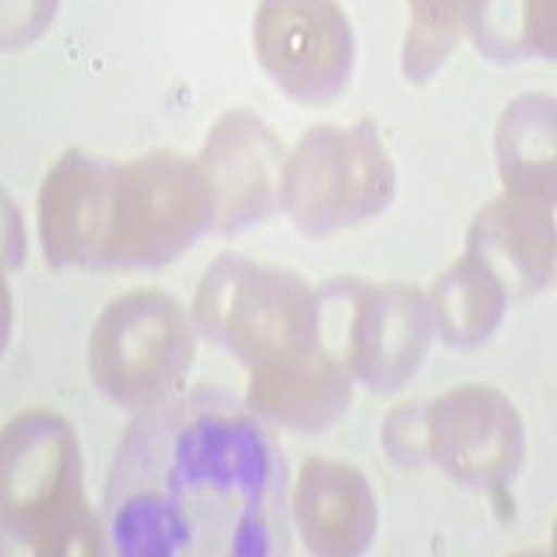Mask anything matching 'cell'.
<instances>
[{"label": "cell", "mask_w": 557, "mask_h": 557, "mask_svg": "<svg viewBox=\"0 0 557 557\" xmlns=\"http://www.w3.org/2000/svg\"><path fill=\"white\" fill-rule=\"evenodd\" d=\"M196 357L190 315L157 287L114 298L89 337L98 391L123 407H151L187 376Z\"/></svg>", "instance_id": "obj_6"}, {"label": "cell", "mask_w": 557, "mask_h": 557, "mask_svg": "<svg viewBox=\"0 0 557 557\" xmlns=\"http://www.w3.org/2000/svg\"><path fill=\"white\" fill-rule=\"evenodd\" d=\"M253 45L268 76L301 103H330L346 87L355 34L326 0H268L257 9Z\"/></svg>", "instance_id": "obj_7"}, {"label": "cell", "mask_w": 557, "mask_h": 557, "mask_svg": "<svg viewBox=\"0 0 557 557\" xmlns=\"http://www.w3.org/2000/svg\"><path fill=\"white\" fill-rule=\"evenodd\" d=\"M382 446L401 466L426 460V401H407L385 418Z\"/></svg>", "instance_id": "obj_19"}, {"label": "cell", "mask_w": 557, "mask_h": 557, "mask_svg": "<svg viewBox=\"0 0 557 557\" xmlns=\"http://www.w3.org/2000/svg\"><path fill=\"white\" fill-rule=\"evenodd\" d=\"M287 153L278 134L248 109L226 112L207 134L198 165L226 235L265 221L282 207Z\"/></svg>", "instance_id": "obj_9"}, {"label": "cell", "mask_w": 557, "mask_h": 557, "mask_svg": "<svg viewBox=\"0 0 557 557\" xmlns=\"http://www.w3.org/2000/svg\"><path fill=\"white\" fill-rule=\"evenodd\" d=\"M555 203L507 196L487 203L469 228V248L499 278L507 298L524 301L555 276Z\"/></svg>", "instance_id": "obj_12"}, {"label": "cell", "mask_w": 557, "mask_h": 557, "mask_svg": "<svg viewBox=\"0 0 557 557\" xmlns=\"http://www.w3.org/2000/svg\"><path fill=\"white\" fill-rule=\"evenodd\" d=\"M193 323L207 341L248 368L273 366L321 346V305L293 271L221 253L209 262L193 301Z\"/></svg>", "instance_id": "obj_3"}, {"label": "cell", "mask_w": 557, "mask_h": 557, "mask_svg": "<svg viewBox=\"0 0 557 557\" xmlns=\"http://www.w3.org/2000/svg\"><path fill=\"white\" fill-rule=\"evenodd\" d=\"M524 446V421L494 385H460L426 401V460L462 485H507Z\"/></svg>", "instance_id": "obj_8"}, {"label": "cell", "mask_w": 557, "mask_h": 557, "mask_svg": "<svg viewBox=\"0 0 557 557\" xmlns=\"http://www.w3.org/2000/svg\"><path fill=\"white\" fill-rule=\"evenodd\" d=\"M557 109L544 92H524L502 112L496 165L507 193L555 203Z\"/></svg>", "instance_id": "obj_15"}, {"label": "cell", "mask_w": 557, "mask_h": 557, "mask_svg": "<svg viewBox=\"0 0 557 557\" xmlns=\"http://www.w3.org/2000/svg\"><path fill=\"white\" fill-rule=\"evenodd\" d=\"M466 34L494 62L555 57V3H471Z\"/></svg>", "instance_id": "obj_17"}, {"label": "cell", "mask_w": 557, "mask_h": 557, "mask_svg": "<svg viewBox=\"0 0 557 557\" xmlns=\"http://www.w3.org/2000/svg\"><path fill=\"white\" fill-rule=\"evenodd\" d=\"M117 165L84 148L57 159L39 187L37 228L51 268L103 265Z\"/></svg>", "instance_id": "obj_11"}, {"label": "cell", "mask_w": 557, "mask_h": 557, "mask_svg": "<svg viewBox=\"0 0 557 557\" xmlns=\"http://www.w3.org/2000/svg\"><path fill=\"white\" fill-rule=\"evenodd\" d=\"M430 298L410 285H355L348 371L376 393H396L424 366L432 343Z\"/></svg>", "instance_id": "obj_10"}, {"label": "cell", "mask_w": 557, "mask_h": 557, "mask_svg": "<svg viewBox=\"0 0 557 557\" xmlns=\"http://www.w3.org/2000/svg\"><path fill=\"white\" fill-rule=\"evenodd\" d=\"M246 405L293 430H326L351 405V371L318 346L290 360L251 368Z\"/></svg>", "instance_id": "obj_14"}, {"label": "cell", "mask_w": 557, "mask_h": 557, "mask_svg": "<svg viewBox=\"0 0 557 557\" xmlns=\"http://www.w3.org/2000/svg\"><path fill=\"white\" fill-rule=\"evenodd\" d=\"M430 307L432 323L444 343L455 348H471L485 343L496 332L505 315L507 293L499 278L474 253L466 251L435 282Z\"/></svg>", "instance_id": "obj_16"}, {"label": "cell", "mask_w": 557, "mask_h": 557, "mask_svg": "<svg viewBox=\"0 0 557 557\" xmlns=\"http://www.w3.org/2000/svg\"><path fill=\"white\" fill-rule=\"evenodd\" d=\"M396 193V168L376 123L312 126L287 153L282 207L307 237H326L380 215Z\"/></svg>", "instance_id": "obj_4"}, {"label": "cell", "mask_w": 557, "mask_h": 557, "mask_svg": "<svg viewBox=\"0 0 557 557\" xmlns=\"http://www.w3.org/2000/svg\"><path fill=\"white\" fill-rule=\"evenodd\" d=\"M293 516L312 555H360L376 535V499L348 462L310 457L293 487Z\"/></svg>", "instance_id": "obj_13"}, {"label": "cell", "mask_w": 557, "mask_h": 557, "mask_svg": "<svg viewBox=\"0 0 557 557\" xmlns=\"http://www.w3.org/2000/svg\"><path fill=\"white\" fill-rule=\"evenodd\" d=\"M471 3H412V23L405 42V73L410 82H426L449 59L466 34Z\"/></svg>", "instance_id": "obj_18"}, {"label": "cell", "mask_w": 557, "mask_h": 557, "mask_svg": "<svg viewBox=\"0 0 557 557\" xmlns=\"http://www.w3.org/2000/svg\"><path fill=\"white\" fill-rule=\"evenodd\" d=\"M209 226L215 207L201 165L182 153L148 151L114 173L103 265H165Z\"/></svg>", "instance_id": "obj_5"}, {"label": "cell", "mask_w": 557, "mask_h": 557, "mask_svg": "<svg viewBox=\"0 0 557 557\" xmlns=\"http://www.w3.org/2000/svg\"><path fill=\"white\" fill-rule=\"evenodd\" d=\"M282 462L251 416L176 405L139 421L112 476V541L128 557L273 555Z\"/></svg>", "instance_id": "obj_1"}, {"label": "cell", "mask_w": 557, "mask_h": 557, "mask_svg": "<svg viewBox=\"0 0 557 557\" xmlns=\"http://www.w3.org/2000/svg\"><path fill=\"white\" fill-rule=\"evenodd\" d=\"M3 524L37 555H101L103 530L84 499L82 449L53 410H26L3 430Z\"/></svg>", "instance_id": "obj_2"}]
</instances>
